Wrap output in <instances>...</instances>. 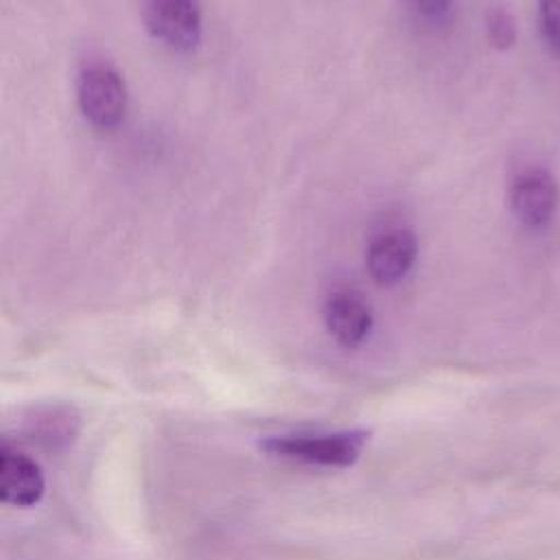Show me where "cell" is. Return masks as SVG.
Returning <instances> with one entry per match:
<instances>
[{"instance_id":"obj_1","label":"cell","mask_w":560,"mask_h":560,"mask_svg":"<svg viewBox=\"0 0 560 560\" xmlns=\"http://www.w3.org/2000/svg\"><path fill=\"white\" fill-rule=\"evenodd\" d=\"M370 433L363 429L337 431V433H293V435H271L260 442V448L273 457L346 468L352 466Z\"/></svg>"},{"instance_id":"obj_2","label":"cell","mask_w":560,"mask_h":560,"mask_svg":"<svg viewBox=\"0 0 560 560\" xmlns=\"http://www.w3.org/2000/svg\"><path fill=\"white\" fill-rule=\"evenodd\" d=\"M77 103L81 114L96 127H116L127 112V88L122 77L107 63H92L77 79Z\"/></svg>"},{"instance_id":"obj_3","label":"cell","mask_w":560,"mask_h":560,"mask_svg":"<svg viewBox=\"0 0 560 560\" xmlns=\"http://www.w3.org/2000/svg\"><path fill=\"white\" fill-rule=\"evenodd\" d=\"M147 31L175 50H190L201 39V9L197 0H142Z\"/></svg>"},{"instance_id":"obj_4","label":"cell","mask_w":560,"mask_h":560,"mask_svg":"<svg viewBox=\"0 0 560 560\" xmlns=\"http://www.w3.org/2000/svg\"><path fill=\"white\" fill-rule=\"evenodd\" d=\"M416 236L409 230L396 228L372 241L365 265L372 280L381 287L400 282L416 262Z\"/></svg>"},{"instance_id":"obj_5","label":"cell","mask_w":560,"mask_h":560,"mask_svg":"<svg viewBox=\"0 0 560 560\" xmlns=\"http://www.w3.org/2000/svg\"><path fill=\"white\" fill-rule=\"evenodd\" d=\"M514 214L527 225H542L558 206L556 179L542 168H527L516 175L510 188Z\"/></svg>"},{"instance_id":"obj_6","label":"cell","mask_w":560,"mask_h":560,"mask_svg":"<svg viewBox=\"0 0 560 560\" xmlns=\"http://www.w3.org/2000/svg\"><path fill=\"white\" fill-rule=\"evenodd\" d=\"M44 494V475L26 453L2 446L0 451V497L15 508H31Z\"/></svg>"},{"instance_id":"obj_7","label":"cell","mask_w":560,"mask_h":560,"mask_svg":"<svg viewBox=\"0 0 560 560\" xmlns=\"http://www.w3.org/2000/svg\"><path fill=\"white\" fill-rule=\"evenodd\" d=\"M324 324L337 343L357 348L370 335L372 313L359 295L339 291L332 293L324 306Z\"/></svg>"},{"instance_id":"obj_8","label":"cell","mask_w":560,"mask_h":560,"mask_svg":"<svg viewBox=\"0 0 560 560\" xmlns=\"http://www.w3.org/2000/svg\"><path fill=\"white\" fill-rule=\"evenodd\" d=\"M486 33L492 46L497 48H510L516 39V26L503 9H490L486 15Z\"/></svg>"},{"instance_id":"obj_9","label":"cell","mask_w":560,"mask_h":560,"mask_svg":"<svg viewBox=\"0 0 560 560\" xmlns=\"http://www.w3.org/2000/svg\"><path fill=\"white\" fill-rule=\"evenodd\" d=\"M540 26L549 46L560 52V0H540Z\"/></svg>"},{"instance_id":"obj_10","label":"cell","mask_w":560,"mask_h":560,"mask_svg":"<svg viewBox=\"0 0 560 560\" xmlns=\"http://www.w3.org/2000/svg\"><path fill=\"white\" fill-rule=\"evenodd\" d=\"M451 2H453V0H409V4H411L416 11L424 13V15H438V13L446 11V9L451 7Z\"/></svg>"}]
</instances>
